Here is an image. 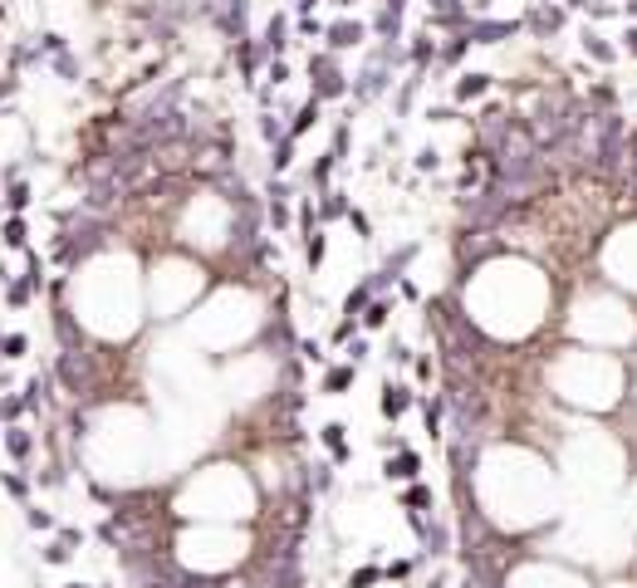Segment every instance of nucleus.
<instances>
[{
  "label": "nucleus",
  "mask_w": 637,
  "mask_h": 588,
  "mask_svg": "<svg viewBox=\"0 0 637 588\" xmlns=\"http://www.w3.org/2000/svg\"><path fill=\"white\" fill-rule=\"evenodd\" d=\"M30 525H35V529H49L54 520H49V510H30Z\"/></svg>",
  "instance_id": "14"
},
{
  "label": "nucleus",
  "mask_w": 637,
  "mask_h": 588,
  "mask_svg": "<svg viewBox=\"0 0 637 588\" xmlns=\"http://www.w3.org/2000/svg\"><path fill=\"white\" fill-rule=\"evenodd\" d=\"M378 579H383V574H378V569L368 564V569H358V574L348 579V588H373V584H378Z\"/></svg>",
  "instance_id": "8"
},
{
  "label": "nucleus",
  "mask_w": 637,
  "mask_h": 588,
  "mask_svg": "<svg viewBox=\"0 0 637 588\" xmlns=\"http://www.w3.org/2000/svg\"><path fill=\"white\" fill-rule=\"evenodd\" d=\"M5 446H10V456H30V446H35V441H30L20 427H10V431H5Z\"/></svg>",
  "instance_id": "3"
},
{
  "label": "nucleus",
  "mask_w": 637,
  "mask_h": 588,
  "mask_svg": "<svg viewBox=\"0 0 637 588\" xmlns=\"http://www.w3.org/2000/svg\"><path fill=\"white\" fill-rule=\"evenodd\" d=\"M363 324H368V329H383V324H388V309H383V304H373V309L363 314Z\"/></svg>",
  "instance_id": "11"
},
{
  "label": "nucleus",
  "mask_w": 637,
  "mask_h": 588,
  "mask_svg": "<svg viewBox=\"0 0 637 588\" xmlns=\"http://www.w3.org/2000/svg\"><path fill=\"white\" fill-rule=\"evenodd\" d=\"M417 471H422V456H397V461L388 466V476H392V481H412Z\"/></svg>",
  "instance_id": "1"
},
{
  "label": "nucleus",
  "mask_w": 637,
  "mask_h": 588,
  "mask_svg": "<svg viewBox=\"0 0 637 588\" xmlns=\"http://www.w3.org/2000/svg\"><path fill=\"white\" fill-rule=\"evenodd\" d=\"M69 554H74V549H69V544H59V539H54V544H49V549H44V559H49V564H64V559H69Z\"/></svg>",
  "instance_id": "12"
},
{
  "label": "nucleus",
  "mask_w": 637,
  "mask_h": 588,
  "mask_svg": "<svg viewBox=\"0 0 637 588\" xmlns=\"http://www.w3.org/2000/svg\"><path fill=\"white\" fill-rule=\"evenodd\" d=\"M25 235H30V231H25V221L15 216V221L5 226V245H10V250H20V245H25Z\"/></svg>",
  "instance_id": "6"
},
{
  "label": "nucleus",
  "mask_w": 637,
  "mask_h": 588,
  "mask_svg": "<svg viewBox=\"0 0 637 588\" xmlns=\"http://www.w3.org/2000/svg\"><path fill=\"white\" fill-rule=\"evenodd\" d=\"M5 490H10L15 500H25V495H30V481H25V476H15V471H5Z\"/></svg>",
  "instance_id": "7"
},
{
  "label": "nucleus",
  "mask_w": 637,
  "mask_h": 588,
  "mask_svg": "<svg viewBox=\"0 0 637 588\" xmlns=\"http://www.w3.org/2000/svg\"><path fill=\"white\" fill-rule=\"evenodd\" d=\"M5 206H10V211H25V206H30V187L10 177V192H5Z\"/></svg>",
  "instance_id": "2"
},
{
  "label": "nucleus",
  "mask_w": 637,
  "mask_h": 588,
  "mask_svg": "<svg viewBox=\"0 0 637 588\" xmlns=\"http://www.w3.org/2000/svg\"><path fill=\"white\" fill-rule=\"evenodd\" d=\"M25 353H30L25 338H5V348H0V358H25Z\"/></svg>",
  "instance_id": "10"
},
{
  "label": "nucleus",
  "mask_w": 637,
  "mask_h": 588,
  "mask_svg": "<svg viewBox=\"0 0 637 588\" xmlns=\"http://www.w3.org/2000/svg\"><path fill=\"white\" fill-rule=\"evenodd\" d=\"M402 407H407V392H402V388H388V412H392V417H397V412H402Z\"/></svg>",
  "instance_id": "13"
},
{
  "label": "nucleus",
  "mask_w": 637,
  "mask_h": 588,
  "mask_svg": "<svg viewBox=\"0 0 637 588\" xmlns=\"http://www.w3.org/2000/svg\"><path fill=\"white\" fill-rule=\"evenodd\" d=\"M402 505H407V515H417V510H426V505H431V495H426L422 486H412L407 495H402Z\"/></svg>",
  "instance_id": "5"
},
{
  "label": "nucleus",
  "mask_w": 637,
  "mask_h": 588,
  "mask_svg": "<svg viewBox=\"0 0 637 588\" xmlns=\"http://www.w3.org/2000/svg\"><path fill=\"white\" fill-rule=\"evenodd\" d=\"M348 383H353V368H328V378H323V388H328V392H343Z\"/></svg>",
  "instance_id": "4"
},
{
  "label": "nucleus",
  "mask_w": 637,
  "mask_h": 588,
  "mask_svg": "<svg viewBox=\"0 0 637 588\" xmlns=\"http://www.w3.org/2000/svg\"><path fill=\"white\" fill-rule=\"evenodd\" d=\"M69 588H89V584H69Z\"/></svg>",
  "instance_id": "15"
},
{
  "label": "nucleus",
  "mask_w": 637,
  "mask_h": 588,
  "mask_svg": "<svg viewBox=\"0 0 637 588\" xmlns=\"http://www.w3.org/2000/svg\"><path fill=\"white\" fill-rule=\"evenodd\" d=\"M30 290H35V285H30V280H20V285H10V290H5V299H10V304L20 309V304L30 299Z\"/></svg>",
  "instance_id": "9"
}]
</instances>
